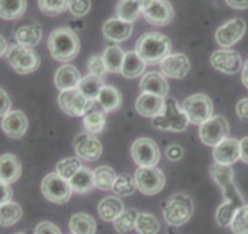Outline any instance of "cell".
<instances>
[{
    "label": "cell",
    "instance_id": "6da1fadb",
    "mask_svg": "<svg viewBox=\"0 0 248 234\" xmlns=\"http://www.w3.org/2000/svg\"><path fill=\"white\" fill-rule=\"evenodd\" d=\"M172 43L169 36L159 32L144 33L136 43V52L147 65H160L171 55Z\"/></svg>",
    "mask_w": 248,
    "mask_h": 234
},
{
    "label": "cell",
    "instance_id": "7a4b0ae2",
    "mask_svg": "<svg viewBox=\"0 0 248 234\" xmlns=\"http://www.w3.org/2000/svg\"><path fill=\"white\" fill-rule=\"evenodd\" d=\"M47 48L51 56L58 62H69L80 51V40L78 34L68 27L57 28L50 34Z\"/></svg>",
    "mask_w": 248,
    "mask_h": 234
},
{
    "label": "cell",
    "instance_id": "3957f363",
    "mask_svg": "<svg viewBox=\"0 0 248 234\" xmlns=\"http://www.w3.org/2000/svg\"><path fill=\"white\" fill-rule=\"evenodd\" d=\"M153 126L161 131L183 133L188 128L189 119L176 99L167 96L162 114L153 118Z\"/></svg>",
    "mask_w": 248,
    "mask_h": 234
},
{
    "label": "cell",
    "instance_id": "277c9868",
    "mask_svg": "<svg viewBox=\"0 0 248 234\" xmlns=\"http://www.w3.org/2000/svg\"><path fill=\"white\" fill-rule=\"evenodd\" d=\"M210 171L211 177L222 188L224 201L232 204V205L237 206L239 209L246 205L241 193L239 192L234 182V170L230 165H222L215 163L211 167Z\"/></svg>",
    "mask_w": 248,
    "mask_h": 234
},
{
    "label": "cell",
    "instance_id": "5b68a950",
    "mask_svg": "<svg viewBox=\"0 0 248 234\" xmlns=\"http://www.w3.org/2000/svg\"><path fill=\"white\" fill-rule=\"evenodd\" d=\"M194 213L193 199L183 193H177L167 201L162 215L172 227H181L191 218Z\"/></svg>",
    "mask_w": 248,
    "mask_h": 234
},
{
    "label": "cell",
    "instance_id": "8992f818",
    "mask_svg": "<svg viewBox=\"0 0 248 234\" xmlns=\"http://www.w3.org/2000/svg\"><path fill=\"white\" fill-rule=\"evenodd\" d=\"M6 60L15 72L26 75L35 72L40 66V56L35 50L15 44L10 45L6 52Z\"/></svg>",
    "mask_w": 248,
    "mask_h": 234
},
{
    "label": "cell",
    "instance_id": "52a82bcc",
    "mask_svg": "<svg viewBox=\"0 0 248 234\" xmlns=\"http://www.w3.org/2000/svg\"><path fill=\"white\" fill-rule=\"evenodd\" d=\"M189 123L201 125L213 117V102L207 95L195 94L186 97L182 104Z\"/></svg>",
    "mask_w": 248,
    "mask_h": 234
},
{
    "label": "cell",
    "instance_id": "ba28073f",
    "mask_svg": "<svg viewBox=\"0 0 248 234\" xmlns=\"http://www.w3.org/2000/svg\"><path fill=\"white\" fill-rule=\"evenodd\" d=\"M41 192L48 201L55 204H64L73 193L69 181L61 177L57 172H51L44 177L41 182Z\"/></svg>",
    "mask_w": 248,
    "mask_h": 234
},
{
    "label": "cell",
    "instance_id": "9c48e42d",
    "mask_svg": "<svg viewBox=\"0 0 248 234\" xmlns=\"http://www.w3.org/2000/svg\"><path fill=\"white\" fill-rule=\"evenodd\" d=\"M93 103L94 101L86 99L77 87L61 91L58 96L61 109L70 117H85L93 108Z\"/></svg>",
    "mask_w": 248,
    "mask_h": 234
},
{
    "label": "cell",
    "instance_id": "30bf717a",
    "mask_svg": "<svg viewBox=\"0 0 248 234\" xmlns=\"http://www.w3.org/2000/svg\"><path fill=\"white\" fill-rule=\"evenodd\" d=\"M137 189L145 196H155L164 189L166 184L165 174L156 167H138L135 174Z\"/></svg>",
    "mask_w": 248,
    "mask_h": 234
},
{
    "label": "cell",
    "instance_id": "8fae6325",
    "mask_svg": "<svg viewBox=\"0 0 248 234\" xmlns=\"http://www.w3.org/2000/svg\"><path fill=\"white\" fill-rule=\"evenodd\" d=\"M229 123L223 116H215L203 124L199 129V136L202 143L210 147H216L218 143L228 138L229 135Z\"/></svg>",
    "mask_w": 248,
    "mask_h": 234
},
{
    "label": "cell",
    "instance_id": "7c38bea8",
    "mask_svg": "<svg viewBox=\"0 0 248 234\" xmlns=\"http://www.w3.org/2000/svg\"><path fill=\"white\" fill-rule=\"evenodd\" d=\"M131 155L140 167H156L160 160L157 143L149 137H140L132 143Z\"/></svg>",
    "mask_w": 248,
    "mask_h": 234
},
{
    "label": "cell",
    "instance_id": "4fadbf2b",
    "mask_svg": "<svg viewBox=\"0 0 248 234\" xmlns=\"http://www.w3.org/2000/svg\"><path fill=\"white\" fill-rule=\"evenodd\" d=\"M246 22L240 17L232 18L225 22L216 32V40L218 45L222 48L228 49L234 46L235 44L241 40L242 36L246 33Z\"/></svg>",
    "mask_w": 248,
    "mask_h": 234
},
{
    "label": "cell",
    "instance_id": "5bb4252c",
    "mask_svg": "<svg viewBox=\"0 0 248 234\" xmlns=\"http://www.w3.org/2000/svg\"><path fill=\"white\" fill-rule=\"evenodd\" d=\"M211 65L224 74H236L244 68L242 57L237 51L222 49L212 53L210 58Z\"/></svg>",
    "mask_w": 248,
    "mask_h": 234
},
{
    "label": "cell",
    "instance_id": "9a60e30c",
    "mask_svg": "<svg viewBox=\"0 0 248 234\" xmlns=\"http://www.w3.org/2000/svg\"><path fill=\"white\" fill-rule=\"evenodd\" d=\"M148 23L155 27H164L173 21L174 11L169 0H155L142 11Z\"/></svg>",
    "mask_w": 248,
    "mask_h": 234
},
{
    "label": "cell",
    "instance_id": "2e32d148",
    "mask_svg": "<svg viewBox=\"0 0 248 234\" xmlns=\"http://www.w3.org/2000/svg\"><path fill=\"white\" fill-rule=\"evenodd\" d=\"M74 150L78 157L86 162H96L102 154V143L98 138L89 133L79 134L74 138Z\"/></svg>",
    "mask_w": 248,
    "mask_h": 234
},
{
    "label": "cell",
    "instance_id": "e0dca14e",
    "mask_svg": "<svg viewBox=\"0 0 248 234\" xmlns=\"http://www.w3.org/2000/svg\"><path fill=\"white\" fill-rule=\"evenodd\" d=\"M161 73L172 79H183L190 72V61L186 53H171L160 63Z\"/></svg>",
    "mask_w": 248,
    "mask_h": 234
},
{
    "label": "cell",
    "instance_id": "ac0fdd59",
    "mask_svg": "<svg viewBox=\"0 0 248 234\" xmlns=\"http://www.w3.org/2000/svg\"><path fill=\"white\" fill-rule=\"evenodd\" d=\"M213 159L217 164L232 167L240 159V141L236 138H225L218 143L213 150Z\"/></svg>",
    "mask_w": 248,
    "mask_h": 234
},
{
    "label": "cell",
    "instance_id": "d6986e66",
    "mask_svg": "<svg viewBox=\"0 0 248 234\" xmlns=\"http://www.w3.org/2000/svg\"><path fill=\"white\" fill-rule=\"evenodd\" d=\"M165 109V97L157 95L142 92L136 101V111L138 114L147 118H155L162 114Z\"/></svg>",
    "mask_w": 248,
    "mask_h": 234
},
{
    "label": "cell",
    "instance_id": "ffe728a7",
    "mask_svg": "<svg viewBox=\"0 0 248 234\" xmlns=\"http://www.w3.org/2000/svg\"><path fill=\"white\" fill-rule=\"evenodd\" d=\"M1 129L9 137L21 138L28 129V119L21 111H11L2 117Z\"/></svg>",
    "mask_w": 248,
    "mask_h": 234
},
{
    "label": "cell",
    "instance_id": "44dd1931",
    "mask_svg": "<svg viewBox=\"0 0 248 234\" xmlns=\"http://www.w3.org/2000/svg\"><path fill=\"white\" fill-rule=\"evenodd\" d=\"M133 32L132 23L121 21L118 17H113L103 24V35L114 43H123L127 40Z\"/></svg>",
    "mask_w": 248,
    "mask_h": 234
},
{
    "label": "cell",
    "instance_id": "7402d4cb",
    "mask_svg": "<svg viewBox=\"0 0 248 234\" xmlns=\"http://www.w3.org/2000/svg\"><path fill=\"white\" fill-rule=\"evenodd\" d=\"M140 86L142 92H149V94L157 95L166 99L169 95L170 86L166 78L162 73L149 72L140 79Z\"/></svg>",
    "mask_w": 248,
    "mask_h": 234
},
{
    "label": "cell",
    "instance_id": "603a6c76",
    "mask_svg": "<svg viewBox=\"0 0 248 234\" xmlns=\"http://www.w3.org/2000/svg\"><path fill=\"white\" fill-rule=\"evenodd\" d=\"M22 172L21 162L11 153L0 155V181L11 184L19 179Z\"/></svg>",
    "mask_w": 248,
    "mask_h": 234
},
{
    "label": "cell",
    "instance_id": "cb8c5ba5",
    "mask_svg": "<svg viewBox=\"0 0 248 234\" xmlns=\"http://www.w3.org/2000/svg\"><path fill=\"white\" fill-rule=\"evenodd\" d=\"M80 80V72L73 65L61 66L55 73V85L61 91L75 89Z\"/></svg>",
    "mask_w": 248,
    "mask_h": 234
},
{
    "label": "cell",
    "instance_id": "d4e9b609",
    "mask_svg": "<svg viewBox=\"0 0 248 234\" xmlns=\"http://www.w3.org/2000/svg\"><path fill=\"white\" fill-rule=\"evenodd\" d=\"M41 38H43V29L38 23L24 24V26L19 27L15 33L16 43L29 49H33L34 46L38 45Z\"/></svg>",
    "mask_w": 248,
    "mask_h": 234
},
{
    "label": "cell",
    "instance_id": "484cf974",
    "mask_svg": "<svg viewBox=\"0 0 248 234\" xmlns=\"http://www.w3.org/2000/svg\"><path fill=\"white\" fill-rule=\"evenodd\" d=\"M96 101L101 106L102 111L108 113V112H113L120 108L121 103H123V95L118 87L104 85Z\"/></svg>",
    "mask_w": 248,
    "mask_h": 234
},
{
    "label": "cell",
    "instance_id": "4316f807",
    "mask_svg": "<svg viewBox=\"0 0 248 234\" xmlns=\"http://www.w3.org/2000/svg\"><path fill=\"white\" fill-rule=\"evenodd\" d=\"M125 210L124 203L115 196L106 197L98 204V214L106 222H114L115 218Z\"/></svg>",
    "mask_w": 248,
    "mask_h": 234
},
{
    "label": "cell",
    "instance_id": "83f0119b",
    "mask_svg": "<svg viewBox=\"0 0 248 234\" xmlns=\"http://www.w3.org/2000/svg\"><path fill=\"white\" fill-rule=\"evenodd\" d=\"M73 192L79 194H85L91 192L94 188V176L93 171L89 167H82L72 179L69 180Z\"/></svg>",
    "mask_w": 248,
    "mask_h": 234
},
{
    "label": "cell",
    "instance_id": "f1b7e54d",
    "mask_svg": "<svg viewBox=\"0 0 248 234\" xmlns=\"http://www.w3.org/2000/svg\"><path fill=\"white\" fill-rule=\"evenodd\" d=\"M147 63L138 56L136 51H130L125 55L123 68H121V74L127 79H133L144 73Z\"/></svg>",
    "mask_w": 248,
    "mask_h": 234
},
{
    "label": "cell",
    "instance_id": "f546056e",
    "mask_svg": "<svg viewBox=\"0 0 248 234\" xmlns=\"http://www.w3.org/2000/svg\"><path fill=\"white\" fill-rule=\"evenodd\" d=\"M142 11L140 0H120L116 5V17L128 23H133Z\"/></svg>",
    "mask_w": 248,
    "mask_h": 234
},
{
    "label": "cell",
    "instance_id": "4dcf8cb0",
    "mask_svg": "<svg viewBox=\"0 0 248 234\" xmlns=\"http://www.w3.org/2000/svg\"><path fill=\"white\" fill-rule=\"evenodd\" d=\"M69 228L73 234H96L97 223L92 216L79 213L70 217Z\"/></svg>",
    "mask_w": 248,
    "mask_h": 234
},
{
    "label": "cell",
    "instance_id": "1f68e13d",
    "mask_svg": "<svg viewBox=\"0 0 248 234\" xmlns=\"http://www.w3.org/2000/svg\"><path fill=\"white\" fill-rule=\"evenodd\" d=\"M27 10V0H0V18L6 21L21 18Z\"/></svg>",
    "mask_w": 248,
    "mask_h": 234
},
{
    "label": "cell",
    "instance_id": "d6a6232c",
    "mask_svg": "<svg viewBox=\"0 0 248 234\" xmlns=\"http://www.w3.org/2000/svg\"><path fill=\"white\" fill-rule=\"evenodd\" d=\"M125 55L123 49L118 45H111L104 50L103 52V61L106 68L108 72L110 73H121V68H123L124 60H125Z\"/></svg>",
    "mask_w": 248,
    "mask_h": 234
},
{
    "label": "cell",
    "instance_id": "836d02e7",
    "mask_svg": "<svg viewBox=\"0 0 248 234\" xmlns=\"http://www.w3.org/2000/svg\"><path fill=\"white\" fill-rule=\"evenodd\" d=\"M103 80L101 78L96 77V75H86V77L81 78V80L78 84L77 89L84 95L86 99L91 100V101H96L98 97L99 92L103 89Z\"/></svg>",
    "mask_w": 248,
    "mask_h": 234
},
{
    "label": "cell",
    "instance_id": "e575fe53",
    "mask_svg": "<svg viewBox=\"0 0 248 234\" xmlns=\"http://www.w3.org/2000/svg\"><path fill=\"white\" fill-rule=\"evenodd\" d=\"M94 186L101 191H110L116 179L115 170L108 165H102L93 170Z\"/></svg>",
    "mask_w": 248,
    "mask_h": 234
},
{
    "label": "cell",
    "instance_id": "d590c367",
    "mask_svg": "<svg viewBox=\"0 0 248 234\" xmlns=\"http://www.w3.org/2000/svg\"><path fill=\"white\" fill-rule=\"evenodd\" d=\"M22 217V208L15 201L0 205V226L10 227L18 222Z\"/></svg>",
    "mask_w": 248,
    "mask_h": 234
},
{
    "label": "cell",
    "instance_id": "8d00e7d4",
    "mask_svg": "<svg viewBox=\"0 0 248 234\" xmlns=\"http://www.w3.org/2000/svg\"><path fill=\"white\" fill-rule=\"evenodd\" d=\"M107 118L106 112L101 111H90L84 117V126L86 131L91 135L101 134L106 128Z\"/></svg>",
    "mask_w": 248,
    "mask_h": 234
},
{
    "label": "cell",
    "instance_id": "74e56055",
    "mask_svg": "<svg viewBox=\"0 0 248 234\" xmlns=\"http://www.w3.org/2000/svg\"><path fill=\"white\" fill-rule=\"evenodd\" d=\"M136 188H137V186H136L135 179L130 174L123 172V174L116 176L111 191L114 192L116 197H128L135 193Z\"/></svg>",
    "mask_w": 248,
    "mask_h": 234
},
{
    "label": "cell",
    "instance_id": "f35d334b",
    "mask_svg": "<svg viewBox=\"0 0 248 234\" xmlns=\"http://www.w3.org/2000/svg\"><path fill=\"white\" fill-rule=\"evenodd\" d=\"M138 211L135 209H125L114 221V228L118 233H126L132 231L137 222Z\"/></svg>",
    "mask_w": 248,
    "mask_h": 234
},
{
    "label": "cell",
    "instance_id": "ab89813d",
    "mask_svg": "<svg viewBox=\"0 0 248 234\" xmlns=\"http://www.w3.org/2000/svg\"><path fill=\"white\" fill-rule=\"evenodd\" d=\"M135 228L138 234H157L160 231V222L152 214L140 213Z\"/></svg>",
    "mask_w": 248,
    "mask_h": 234
},
{
    "label": "cell",
    "instance_id": "60d3db41",
    "mask_svg": "<svg viewBox=\"0 0 248 234\" xmlns=\"http://www.w3.org/2000/svg\"><path fill=\"white\" fill-rule=\"evenodd\" d=\"M81 167L82 164L81 162H80L79 158L69 157L57 163V165H56V172H57L61 177H63V179L69 181Z\"/></svg>",
    "mask_w": 248,
    "mask_h": 234
},
{
    "label": "cell",
    "instance_id": "b9f144b4",
    "mask_svg": "<svg viewBox=\"0 0 248 234\" xmlns=\"http://www.w3.org/2000/svg\"><path fill=\"white\" fill-rule=\"evenodd\" d=\"M39 9L47 16H57L68 10L69 0H38Z\"/></svg>",
    "mask_w": 248,
    "mask_h": 234
},
{
    "label": "cell",
    "instance_id": "7bdbcfd3",
    "mask_svg": "<svg viewBox=\"0 0 248 234\" xmlns=\"http://www.w3.org/2000/svg\"><path fill=\"white\" fill-rule=\"evenodd\" d=\"M230 228L235 234H248V205L242 206L236 211Z\"/></svg>",
    "mask_w": 248,
    "mask_h": 234
},
{
    "label": "cell",
    "instance_id": "ee69618b",
    "mask_svg": "<svg viewBox=\"0 0 248 234\" xmlns=\"http://www.w3.org/2000/svg\"><path fill=\"white\" fill-rule=\"evenodd\" d=\"M87 69L91 75H96V77L103 79L107 74V68L104 65L103 56L102 55H92L87 60Z\"/></svg>",
    "mask_w": 248,
    "mask_h": 234
},
{
    "label": "cell",
    "instance_id": "f6af8a7d",
    "mask_svg": "<svg viewBox=\"0 0 248 234\" xmlns=\"http://www.w3.org/2000/svg\"><path fill=\"white\" fill-rule=\"evenodd\" d=\"M68 10L75 17L86 16L91 10V0H69Z\"/></svg>",
    "mask_w": 248,
    "mask_h": 234
},
{
    "label": "cell",
    "instance_id": "bcb514c9",
    "mask_svg": "<svg viewBox=\"0 0 248 234\" xmlns=\"http://www.w3.org/2000/svg\"><path fill=\"white\" fill-rule=\"evenodd\" d=\"M34 234H62L60 228L56 225H53L52 222H48V221H44L40 222L35 227Z\"/></svg>",
    "mask_w": 248,
    "mask_h": 234
},
{
    "label": "cell",
    "instance_id": "7dc6e473",
    "mask_svg": "<svg viewBox=\"0 0 248 234\" xmlns=\"http://www.w3.org/2000/svg\"><path fill=\"white\" fill-rule=\"evenodd\" d=\"M184 150L179 145H171L166 150V157L170 162H179L183 158Z\"/></svg>",
    "mask_w": 248,
    "mask_h": 234
},
{
    "label": "cell",
    "instance_id": "c3c4849f",
    "mask_svg": "<svg viewBox=\"0 0 248 234\" xmlns=\"http://www.w3.org/2000/svg\"><path fill=\"white\" fill-rule=\"evenodd\" d=\"M11 109V100L5 90L0 87V117H5Z\"/></svg>",
    "mask_w": 248,
    "mask_h": 234
},
{
    "label": "cell",
    "instance_id": "681fc988",
    "mask_svg": "<svg viewBox=\"0 0 248 234\" xmlns=\"http://www.w3.org/2000/svg\"><path fill=\"white\" fill-rule=\"evenodd\" d=\"M12 196H14V192H12L10 184L0 181V205H4V204L11 201Z\"/></svg>",
    "mask_w": 248,
    "mask_h": 234
},
{
    "label": "cell",
    "instance_id": "f907efd6",
    "mask_svg": "<svg viewBox=\"0 0 248 234\" xmlns=\"http://www.w3.org/2000/svg\"><path fill=\"white\" fill-rule=\"evenodd\" d=\"M236 114L244 123H248V97L242 99L236 104Z\"/></svg>",
    "mask_w": 248,
    "mask_h": 234
},
{
    "label": "cell",
    "instance_id": "816d5d0a",
    "mask_svg": "<svg viewBox=\"0 0 248 234\" xmlns=\"http://www.w3.org/2000/svg\"><path fill=\"white\" fill-rule=\"evenodd\" d=\"M240 159L248 164V136L240 141Z\"/></svg>",
    "mask_w": 248,
    "mask_h": 234
},
{
    "label": "cell",
    "instance_id": "f5cc1de1",
    "mask_svg": "<svg viewBox=\"0 0 248 234\" xmlns=\"http://www.w3.org/2000/svg\"><path fill=\"white\" fill-rule=\"evenodd\" d=\"M227 4L235 10L248 9V0H227Z\"/></svg>",
    "mask_w": 248,
    "mask_h": 234
},
{
    "label": "cell",
    "instance_id": "db71d44e",
    "mask_svg": "<svg viewBox=\"0 0 248 234\" xmlns=\"http://www.w3.org/2000/svg\"><path fill=\"white\" fill-rule=\"evenodd\" d=\"M7 50H9V45H7L6 40H5L4 36L0 34V57L4 55H6Z\"/></svg>",
    "mask_w": 248,
    "mask_h": 234
},
{
    "label": "cell",
    "instance_id": "11a10c76",
    "mask_svg": "<svg viewBox=\"0 0 248 234\" xmlns=\"http://www.w3.org/2000/svg\"><path fill=\"white\" fill-rule=\"evenodd\" d=\"M242 83L248 89V60L244 65V68H242Z\"/></svg>",
    "mask_w": 248,
    "mask_h": 234
},
{
    "label": "cell",
    "instance_id": "9f6ffc18",
    "mask_svg": "<svg viewBox=\"0 0 248 234\" xmlns=\"http://www.w3.org/2000/svg\"><path fill=\"white\" fill-rule=\"evenodd\" d=\"M153 1H155V0H140V4H142V7H143V10H144L145 7H148V6H149V5L152 4Z\"/></svg>",
    "mask_w": 248,
    "mask_h": 234
},
{
    "label": "cell",
    "instance_id": "6f0895ef",
    "mask_svg": "<svg viewBox=\"0 0 248 234\" xmlns=\"http://www.w3.org/2000/svg\"><path fill=\"white\" fill-rule=\"evenodd\" d=\"M166 234H181V233H179L177 230H174V227H173V228H171V230L167 231Z\"/></svg>",
    "mask_w": 248,
    "mask_h": 234
},
{
    "label": "cell",
    "instance_id": "680465c9",
    "mask_svg": "<svg viewBox=\"0 0 248 234\" xmlns=\"http://www.w3.org/2000/svg\"><path fill=\"white\" fill-rule=\"evenodd\" d=\"M16 234H26V233H16Z\"/></svg>",
    "mask_w": 248,
    "mask_h": 234
}]
</instances>
